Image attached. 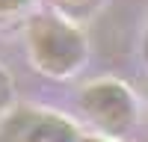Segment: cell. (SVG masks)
I'll use <instances>...</instances> for the list:
<instances>
[{
    "mask_svg": "<svg viewBox=\"0 0 148 142\" xmlns=\"http://www.w3.org/2000/svg\"><path fill=\"white\" fill-rule=\"evenodd\" d=\"M27 51L36 71L53 80H65L86 65L89 42L86 33L74 27L68 18L42 12L27 21Z\"/></svg>",
    "mask_w": 148,
    "mask_h": 142,
    "instance_id": "cell-1",
    "label": "cell"
},
{
    "mask_svg": "<svg viewBox=\"0 0 148 142\" xmlns=\"http://www.w3.org/2000/svg\"><path fill=\"white\" fill-rule=\"evenodd\" d=\"M77 106L110 139L125 136L136 124V98H133V92L121 80H113V77L95 80L89 86H83L80 98H77Z\"/></svg>",
    "mask_w": 148,
    "mask_h": 142,
    "instance_id": "cell-2",
    "label": "cell"
},
{
    "mask_svg": "<svg viewBox=\"0 0 148 142\" xmlns=\"http://www.w3.org/2000/svg\"><path fill=\"white\" fill-rule=\"evenodd\" d=\"M80 136L68 115L45 106H6L0 115V142H80Z\"/></svg>",
    "mask_w": 148,
    "mask_h": 142,
    "instance_id": "cell-3",
    "label": "cell"
},
{
    "mask_svg": "<svg viewBox=\"0 0 148 142\" xmlns=\"http://www.w3.org/2000/svg\"><path fill=\"white\" fill-rule=\"evenodd\" d=\"M51 3L59 9L62 18H68V21H86V18H92L107 0H51Z\"/></svg>",
    "mask_w": 148,
    "mask_h": 142,
    "instance_id": "cell-4",
    "label": "cell"
},
{
    "mask_svg": "<svg viewBox=\"0 0 148 142\" xmlns=\"http://www.w3.org/2000/svg\"><path fill=\"white\" fill-rule=\"evenodd\" d=\"M33 0H0V24H6L12 18H18Z\"/></svg>",
    "mask_w": 148,
    "mask_h": 142,
    "instance_id": "cell-5",
    "label": "cell"
},
{
    "mask_svg": "<svg viewBox=\"0 0 148 142\" xmlns=\"http://www.w3.org/2000/svg\"><path fill=\"white\" fill-rule=\"evenodd\" d=\"M12 98H15V86H12V77L6 74V68L0 65V113H3L6 106L12 104Z\"/></svg>",
    "mask_w": 148,
    "mask_h": 142,
    "instance_id": "cell-6",
    "label": "cell"
},
{
    "mask_svg": "<svg viewBox=\"0 0 148 142\" xmlns=\"http://www.w3.org/2000/svg\"><path fill=\"white\" fill-rule=\"evenodd\" d=\"M80 142H113L110 136H80Z\"/></svg>",
    "mask_w": 148,
    "mask_h": 142,
    "instance_id": "cell-7",
    "label": "cell"
}]
</instances>
